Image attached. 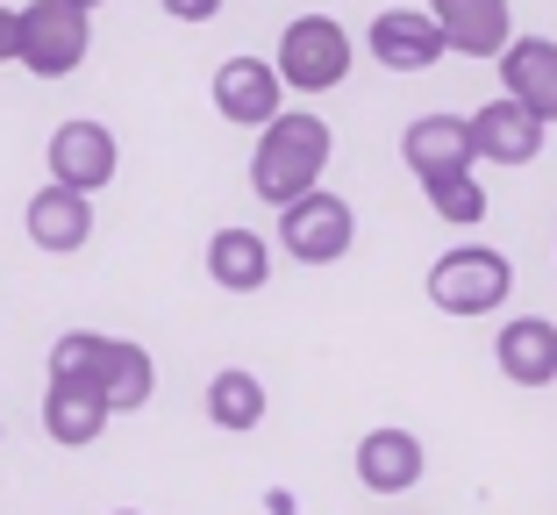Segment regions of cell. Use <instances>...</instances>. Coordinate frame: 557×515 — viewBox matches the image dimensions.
Instances as JSON below:
<instances>
[{
  "label": "cell",
  "instance_id": "obj_1",
  "mask_svg": "<svg viewBox=\"0 0 557 515\" xmlns=\"http://www.w3.org/2000/svg\"><path fill=\"white\" fill-rule=\"evenodd\" d=\"M329 150H336V130H329L322 115H308V108H278V115L258 130V150H250V194L272 200V208L300 200L308 186H322Z\"/></svg>",
  "mask_w": 557,
  "mask_h": 515
},
{
  "label": "cell",
  "instance_id": "obj_2",
  "mask_svg": "<svg viewBox=\"0 0 557 515\" xmlns=\"http://www.w3.org/2000/svg\"><path fill=\"white\" fill-rule=\"evenodd\" d=\"M358 65V36L344 29L336 15H294L278 29V50H272V72L286 94H336Z\"/></svg>",
  "mask_w": 557,
  "mask_h": 515
},
{
  "label": "cell",
  "instance_id": "obj_3",
  "mask_svg": "<svg viewBox=\"0 0 557 515\" xmlns=\"http://www.w3.org/2000/svg\"><path fill=\"white\" fill-rule=\"evenodd\" d=\"M422 294L443 316H493V308L515 294V258L493 250V244H450L436 266H429Z\"/></svg>",
  "mask_w": 557,
  "mask_h": 515
},
{
  "label": "cell",
  "instance_id": "obj_4",
  "mask_svg": "<svg viewBox=\"0 0 557 515\" xmlns=\"http://www.w3.org/2000/svg\"><path fill=\"white\" fill-rule=\"evenodd\" d=\"M94 50V15L72 0H29L15 8V65L36 79H72Z\"/></svg>",
  "mask_w": 557,
  "mask_h": 515
},
{
  "label": "cell",
  "instance_id": "obj_5",
  "mask_svg": "<svg viewBox=\"0 0 557 515\" xmlns=\"http://www.w3.org/2000/svg\"><path fill=\"white\" fill-rule=\"evenodd\" d=\"M350 244H358V208L344 194L308 186L300 200L278 208V250L294 266H336V258H350Z\"/></svg>",
  "mask_w": 557,
  "mask_h": 515
},
{
  "label": "cell",
  "instance_id": "obj_6",
  "mask_svg": "<svg viewBox=\"0 0 557 515\" xmlns=\"http://www.w3.org/2000/svg\"><path fill=\"white\" fill-rule=\"evenodd\" d=\"M44 165H50V180L72 186V194H100V186H115V172H122V144H115V130H108V122L72 115V122H58V130H50Z\"/></svg>",
  "mask_w": 557,
  "mask_h": 515
},
{
  "label": "cell",
  "instance_id": "obj_7",
  "mask_svg": "<svg viewBox=\"0 0 557 515\" xmlns=\"http://www.w3.org/2000/svg\"><path fill=\"white\" fill-rule=\"evenodd\" d=\"M450 58H500L515 36V0H429Z\"/></svg>",
  "mask_w": 557,
  "mask_h": 515
},
{
  "label": "cell",
  "instance_id": "obj_8",
  "mask_svg": "<svg viewBox=\"0 0 557 515\" xmlns=\"http://www.w3.org/2000/svg\"><path fill=\"white\" fill-rule=\"evenodd\" d=\"M465 130H472V158H486V165H536L550 122H536L522 100L500 94V100H486L479 115H465Z\"/></svg>",
  "mask_w": 557,
  "mask_h": 515
},
{
  "label": "cell",
  "instance_id": "obj_9",
  "mask_svg": "<svg viewBox=\"0 0 557 515\" xmlns=\"http://www.w3.org/2000/svg\"><path fill=\"white\" fill-rule=\"evenodd\" d=\"M214 108H222V122L264 130V122L286 108V86H278L272 58H222V65H214Z\"/></svg>",
  "mask_w": 557,
  "mask_h": 515
},
{
  "label": "cell",
  "instance_id": "obj_10",
  "mask_svg": "<svg viewBox=\"0 0 557 515\" xmlns=\"http://www.w3.org/2000/svg\"><path fill=\"white\" fill-rule=\"evenodd\" d=\"M22 230H29L36 250H50V258H72V250H86V236H94V194H72V186H36L29 208H22Z\"/></svg>",
  "mask_w": 557,
  "mask_h": 515
},
{
  "label": "cell",
  "instance_id": "obj_11",
  "mask_svg": "<svg viewBox=\"0 0 557 515\" xmlns=\"http://www.w3.org/2000/svg\"><path fill=\"white\" fill-rule=\"evenodd\" d=\"M364 44H372V58L386 72H429V65L450 58V50H443V29L429 22V8H386V15H372Z\"/></svg>",
  "mask_w": 557,
  "mask_h": 515
},
{
  "label": "cell",
  "instance_id": "obj_12",
  "mask_svg": "<svg viewBox=\"0 0 557 515\" xmlns=\"http://www.w3.org/2000/svg\"><path fill=\"white\" fill-rule=\"evenodd\" d=\"M493 65H500V94L522 100L536 122H557V44L550 36H508V50Z\"/></svg>",
  "mask_w": 557,
  "mask_h": 515
},
{
  "label": "cell",
  "instance_id": "obj_13",
  "mask_svg": "<svg viewBox=\"0 0 557 515\" xmlns=\"http://www.w3.org/2000/svg\"><path fill=\"white\" fill-rule=\"evenodd\" d=\"M400 158H408L414 180H443V172H472V130H465V115H414L408 130H400Z\"/></svg>",
  "mask_w": 557,
  "mask_h": 515
},
{
  "label": "cell",
  "instance_id": "obj_14",
  "mask_svg": "<svg viewBox=\"0 0 557 515\" xmlns=\"http://www.w3.org/2000/svg\"><path fill=\"white\" fill-rule=\"evenodd\" d=\"M493 366H500V380L515 387H557V322L550 316H515L508 330L493 336Z\"/></svg>",
  "mask_w": 557,
  "mask_h": 515
},
{
  "label": "cell",
  "instance_id": "obj_15",
  "mask_svg": "<svg viewBox=\"0 0 557 515\" xmlns=\"http://www.w3.org/2000/svg\"><path fill=\"white\" fill-rule=\"evenodd\" d=\"M422 473H429V451H422V437L414 430H364L358 437V480L372 487V494H408V487H422Z\"/></svg>",
  "mask_w": 557,
  "mask_h": 515
},
{
  "label": "cell",
  "instance_id": "obj_16",
  "mask_svg": "<svg viewBox=\"0 0 557 515\" xmlns=\"http://www.w3.org/2000/svg\"><path fill=\"white\" fill-rule=\"evenodd\" d=\"M208 280L222 294H258L272 286V244L258 230H214L208 236Z\"/></svg>",
  "mask_w": 557,
  "mask_h": 515
},
{
  "label": "cell",
  "instance_id": "obj_17",
  "mask_svg": "<svg viewBox=\"0 0 557 515\" xmlns=\"http://www.w3.org/2000/svg\"><path fill=\"white\" fill-rule=\"evenodd\" d=\"M115 422V408L100 401V387H50L44 394V437L65 451H86L100 444V430Z\"/></svg>",
  "mask_w": 557,
  "mask_h": 515
},
{
  "label": "cell",
  "instance_id": "obj_18",
  "mask_svg": "<svg viewBox=\"0 0 557 515\" xmlns=\"http://www.w3.org/2000/svg\"><path fill=\"white\" fill-rule=\"evenodd\" d=\"M150 394H158V366H150V351L129 344V336H108V358H100V401H108L115 416H136Z\"/></svg>",
  "mask_w": 557,
  "mask_h": 515
},
{
  "label": "cell",
  "instance_id": "obj_19",
  "mask_svg": "<svg viewBox=\"0 0 557 515\" xmlns=\"http://www.w3.org/2000/svg\"><path fill=\"white\" fill-rule=\"evenodd\" d=\"M264 408H272V401H264V380H258V372L222 366L208 380V422H214V430L244 437V430H258V422H264Z\"/></svg>",
  "mask_w": 557,
  "mask_h": 515
},
{
  "label": "cell",
  "instance_id": "obj_20",
  "mask_svg": "<svg viewBox=\"0 0 557 515\" xmlns=\"http://www.w3.org/2000/svg\"><path fill=\"white\" fill-rule=\"evenodd\" d=\"M100 358H108L100 330H65L50 344V387H100Z\"/></svg>",
  "mask_w": 557,
  "mask_h": 515
},
{
  "label": "cell",
  "instance_id": "obj_21",
  "mask_svg": "<svg viewBox=\"0 0 557 515\" xmlns=\"http://www.w3.org/2000/svg\"><path fill=\"white\" fill-rule=\"evenodd\" d=\"M429 208H436L450 230H472V222H486V186H479V172H443V180L422 186Z\"/></svg>",
  "mask_w": 557,
  "mask_h": 515
},
{
  "label": "cell",
  "instance_id": "obj_22",
  "mask_svg": "<svg viewBox=\"0 0 557 515\" xmlns=\"http://www.w3.org/2000/svg\"><path fill=\"white\" fill-rule=\"evenodd\" d=\"M164 15H172V22H214V15H222V0H164Z\"/></svg>",
  "mask_w": 557,
  "mask_h": 515
},
{
  "label": "cell",
  "instance_id": "obj_23",
  "mask_svg": "<svg viewBox=\"0 0 557 515\" xmlns=\"http://www.w3.org/2000/svg\"><path fill=\"white\" fill-rule=\"evenodd\" d=\"M0 65H15V8H0Z\"/></svg>",
  "mask_w": 557,
  "mask_h": 515
},
{
  "label": "cell",
  "instance_id": "obj_24",
  "mask_svg": "<svg viewBox=\"0 0 557 515\" xmlns=\"http://www.w3.org/2000/svg\"><path fill=\"white\" fill-rule=\"evenodd\" d=\"M72 8H86V15H94V8H100V0H72Z\"/></svg>",
  "mask_w": 557,
  "mask_h": 515
},
{
  "label": "cell",
  "instance_id": "obj_25",
  "mask_svg": "<svg viewBox=\"0 0 557 515\" xmlns=\"http://www.w3.org/2000/svg\"><path fill=\"white\" fill-rule=\"evenodd\" d=\"M115 515H136V508H115Z\"/></svg>",
  "mask_w": 557,
  "mask_h": 515
},
{
  "label": "cell",
  "instance_id": "obj_26",
  "mask_svg": "<svg viewBox=\"0 0 557 515\" xmlns=\"http://www.w3.org/2000/svg\"><path fill=\"white\" fill-rule=\"evenodd\" d=\"M0 437H8V430H0Z\"/></svg>",
  "mask_w": 557,
  "mask_h": 515
}]
</instances>
